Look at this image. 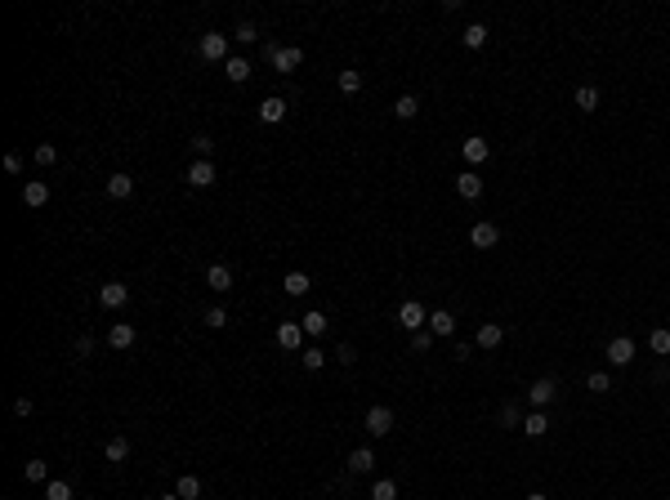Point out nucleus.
<instances>
[{"instance_id":"33","label":"nucleus","mask_w":670,"mask_h":500,"mask_svg":"<svg viewBox=\"0 0 670 500\" xmlns=\"http://www.w3.org/2000/svg\"><path fill=\"white\" fill-rule=\"evenodd\" d=\"M335 85H340L344 94H358V90H362V72H340Z\"/></svg>"},{"instance_id":"40","label":"nucleus","mask_w":670,"mask_h":500,"mask_svg":"<svg viewBox=\"0 0 670 500\" xmlns=\"http://www.w3.org/2000/svg\"><path fill=\"white\" fill-rule=\"evenodd\" d=\"M206 326H210V331H219V326H228V309H206Z\"/></svg>"},{"instance_id":"44","label":"nucleus","mask_w":670,"mask_h":500,"mask_svg":"<svg viewBox=\"0 0 670 500\" xmlns=\"http://www.w3.org/2000/svg\"><path fill=\"white\" fill-rule=\"evenodd\" d=\"M5 170H9V175H22V156L9 152V156H5Z\"/></svg>"},{"instance_id":"21","label":"nucleus","mask_w":670,"mask_h":500,"mask_svg":"<svg viewBox=\"0 0 670 500\" xmlns=\"http://www.w3.org/2000/svg\"><path fill=\"white\" fill-rule=\"evenodd\" d=\"M300 326H304V335H313V339H318V335H326V326H331V322H326V313L313 309V313H304V317H300Z\"/></svg>"},{"instance_id":"25","label":"nucleus","mask_w":670,"mask_h":500,"mask_svg":"<svg viewBox=\"0 0 670 500\" xmlns=\"http://www.w3.org/2000/svg\"><path fill=\"white\" fill-rule=\"evenodd\" d=\"M416 112H420V99H416V94H402V99L394 103V116H398V121H411Z\"/></svg>"},{"instance_id":"19","label":"nucleus","mask_w":670,"mask_h":500,"mask_svg":"<svg viewBox=\"0 0 670 500\" xmlns=\"http://www.w3.org/2000/svg\"><path fill=\"white\" fill-rule=\"evenodd\" d=\"M107 197H116V201L134 197V179L130 175H107Z\"/></svg>"},{"instance_id":"28","label":"nucleus","mask_w":670,"mask_h":500,"mask_svg":"<svg viewBox=\"0 0 670 500\" xmlns=\"http://www.w3.org/2000/svg\"><path fill=\"white\" fill-rule=\"evenodd\" d=\"M648 349L657 353V358H666V353H670V331H666V326H657V331L648 335Z\"/></svg>"},{"instance_id":"14","label":"nucleus","mask_w":670,"mask_h":500,"mask_svg":"<svg viewBox=\"0 0 670 500\" xmlns=\"http://www.w3.org/2000/svg\"><path fill=\"white\" fill-rule=\"evenodd\" d=\"M215 179H219V175H215L210 161H192V165H188V184H192V188H210Z\"/></svg>"},{"instance_id":"8","label":"nucleus","mask_w":670,"mask_h":500,"mask_svg":"<svg viewBox=\"0 0 670 500\" xmlns=\"http://www.w3.org/2000/svg\"><path fill=\"white\" fill-rule=\"evenodd\" d=\"M126 299H130V286L126 282H103L99 286V304H103V309H121Z\"/></svg>"},{"instance_id":"37","label":"nucleus","mask_w":670,"mask_h":500,"mask_svg":"<svg viewBox=\"0 0 670 500\" xmlns=\"http://www.w3.org/2000/svg\"><path fill=\"white\" fill-rule=\"evenodd\" d=\"M434 339H438L434 331H416V335H411V353H429V349H434Z\"/></svg>"},{"instance_id":"6","label":"nucleus","mask_w":670,"mask_h":500,"mask_svg":"<svg viewBox=\"0 0 670 500\" xmlns=\"http://www.w3.org/2000/svg\"><path fill=\"white\" fill-rule=\"evenodd\" d=\"M608 362H612V367H630V362H635V339L617 335L612 344H608Z\"/></svg>"},{"instance_id":"27","label":"nucleus","mask_w":670,"mask_h":500,"mask_svg":"<svg viewBox=\"0 0 670 500\" xmlns=\"http://www.w3.org/2000/svg\"><path fill=\"white\" fill-rule=\"evenodd\" d=\"M300 362H304V371H322V367H326V353H322L318 344H313V349H304V353H300Z\"/></svg>"},{"instance_id":"23","label":"nucleus","mask_w":670,"mask_h":500,"mask_svg":"<svg viewBox=\"0 0 670 500\" xmlns=\"http://www.w3.org/2000/svg\"><path fill=\"white\" fill-rule=\"evenodd\" d=\"M224 76L233 81V85H246V81H250V63H246V58H228V63H224Z\"/></svg>"},{"instance_id":"3","label":"nucleus","mask_w":670,"mask_h":500,"mask_svg":"<svg viewBox=\"0 0 670 500\" xmlns=\"http://www.w3.org/2000/svg\"><path fill=\"white\" fill-rule=\"evenodd\" d=\"M398 322L407 326L411 335H416V331H424V326H429V313H424L416 299H407V304H402V309H398Z\"/></svg>"},{"instance_id":"41","label":"nucleus","mask_w":670,"mask_h":500,"mask_svg":"<svg viewBox=\"0 0 670 500\" xmlns=\"http://www.w3.org/2000/svg\"><path fill=\"white\" fill-rule=\"evenodd\" d=\"M45 500H72V487L67 482H50L45 487Z\"/></svg>"},{"instance_id":"26","label":"nucleus","mask_w":670,"mask_h":500,"mask_svg":"<svg viewBox=\"0 0 670 500\" xmlns=\"http://www.w3.org/2000/svg\"><path fill=\"white\" fill-rule=\"evenodd\" d=\"M103 456H107V465H121V460L130 456V442H126V438H112V442L103 447Z\"/></svg>"},{"instance_id":"34","label":"nucleus","mask_w":670,"mask_h":500,"mask_svg":"<svg viewBox=\"0 0 670 500\" xmlns=\"http://www.w3.org/2000/svg\"><path fill=\"white\" fill-rule=\"evenodd\" d=\"M22 473H27V482H45V478H50V465H45V460H27Z\"/></svg>"},{"instance_id":"5","label":"nucleus","mask_w":670,"mask_h":500,"mask_svg":"<svg viewBox=\"0 0 670 500\" xmlns=\"http://www.w3.org/2000/svg\"><path fill=\"white\" fill-rule=\"evenodd\" d=\"M528 402L532 407H550V402H558V384L550 380V375H541V380L528 388Z\"/></svg>"},{"instance_id":"29","label":"nucleus","mask_w":670,"mask_h":500,"mask_svg":"<svg viewBox=\"0 0 670 500\" xmlns=\"http://www.w3.org/2000/svg\"><path fill=\"white\" fill-rule=\"evenodd\" d=\"M577 107H581V112H594V107H599V90H594V85H581V90H577Z\"/></svg>"},{"instance_id":"13","label":"nucleus","mask_w":670,"mask_h":500,"mask_svg":"<svg viewBox=\"0 0 670 500\" xmlns=\"http://www.w3.org/2000/svg\"><path fill=\"white\" fill-rule=\"evenodd\" d=\"M206 286H210L215 295L233 290V273H228V264H210V268H206Z\"/></svg>"},{"instance_id":"22","label":"nucleus","mask_w":670,"mask_h":500,"mask_svg":"<svg viewBox=\"0 0 670 500\" xmlns=\"http://www.w3.org/2000/svg\"><path fill=\"white\" fill-rule=\"evenodd\" d=\"M371 465H375L371 447H358V451H349V473H371Z\"/></svg>"},{"instance_id":"16","label":"nucleus","mask_w":670,"mask_h":500,"mask_svg":"<svg viewBox=\"0 0 670 500\" xmlns=\"http://www.w3.org/2000/svg\"><path fill=\"white\" fill-rule=\"evenodd\" d=\"M474 339H478V349H501V344H505V326H496V322H483Z\"/></svg>"},{"instance_id":"42","label":"nucleus","mask_w":670,"mask_h":500,"mask_svg":"<svg viewBox=\"0 0 670 500\" xmlns=\"http://www.w3.org/2000/svg\"><path fill=\"white\" fill-rule=\"evenodd\" d=\"M335 362H344V367H353V362H358V349H353L349 339H344V344L335 349Z\"/></svg>"},{"instance_id":"9","label":"nucleus","mask_w":670,"mask_h":500,"mask_svg":"<svg viewBox=\"0 0 670 500\" xmlns=\"http://www.w3.org/2000/svg\"><path fill=\"white\" fill-rule=\"evenodd\" d=\"M469 241H474L478 250H492L496 241H501V228H496V224H487V219H483V224H474V228H469Z\"/></svg>"},{"instance_id":"38","label":"nucleus","mask_w":670,"mask_h":500,"mask_svg":"<svg viewBox=\"0 0 670 500\" xmlns=\"http://www.w3.org/2000/svg\"><path fill=\"white\" fill-rule=\"evenodd\" d=\"M32 156H36V165H54V161H58V148H54V143H41Z\"/></svg>"},{"instance_id":"31","label":"nucleus","mask_w":670,"mask_h":500,"mask_svg":"<svg viewBox=\"0 0 670 500\" xmlns=\"http://www.w3.org/2000/svg\"><path fill=\"white\" fill-rule=\"evenodd\" d=\"M465 45H469V50H483V45H487V27H483V22H469V27H465Z\"/></svg>"},{"instance_id":"15","label":"nucleus","mask_w":670,"mask_h":500,"mask_svg":"<svg viewBox=\"0 0 670 500\" xmlns=\"http://www.w3.org/2000/svg\"><path fill=\"white\" fill-rule=\"evenodd\" d=\"M429 331L438 335V339H447V335H456V317L447 313V309H434L429 313Z\"/></svg>"},{"instance_id":"17","label":"nucleus","mask_w":670,"mask_h":500,"mask_svg":"<svg viewBox=\"0 0 670 500\" xmlns=\"http://www.w3.org/2000/svg\"><path fill=\"white\" fill-rule=\"evenodd\" d=\"M260 121H264V126L286 121V99H277V94H273V99H264V103H260Z\"/></svg>"},{"instance_id":"18","label":"nucleus","mask_w":670,"mask_h":500,"mask_svg":"<svg viewBox=\"0 0 670 500\" xmlns=\"http://www.w3.org/2000/svg\"><path fill=\"white\" fill-rule=\"evenodd\" d=\"M523 433H528V438H545V433H550V416H545V411H528V416H523Z\"/></svg>"},{"instance_id":"4","label":"nucleus","mask_w":670,"mask_h":500,"mask_svg":"<svg viewBox=\"0 0 670 500\" xmlns=\"http://www.w3.org/2000/svg\"><path fill=\"white\" fill-rule=\"evenodd\" d=\"M367 433L371 438H389V433H394V411H389V407H371L367 411Z\"/></svg>"},{"instance_id":"7","label":"nucleus","mask_w":670,"mask_h":500,"mask_svg":"<svg viewBox=\"0 0 670 500\" xmlns=\"http://www.w3.org/2000/svg\"><path fill=\"white\" fill-rule=\"evenodd\" d=\"M45 201H50V184H41V179H27V184H22V205H27V210H41Z\"/></svg>"},{"instance_id":"46","label":"nucleus","mask_w":670,"mask_h":500,"mask_svg":"<svg viewBox=\"0 0 670 500\" xmlns=\"http://www.w3.org/2000/svg\"><path fill=\"white\" fill-rule=\"evenodd\" d=\"M161 500H179V492H166V496H161Z\"/></svg>"},{"instance_id":"24","label":"nucleus","mask_w":670,"mask_h":500,"mask_svg":"<svg viewBox=\"0 0 670 500\" xmlns=\"http://www.w3.org/2000/svg\"><path fill=\"white\" fill-rule=\"evenodd\" d=\"M309 286H313L309 273H300V268H295V273H286V282H282V290H286V295H295V299L309 295Z\"/></svg>"},{"instance_id":"36","label":"nucleus","mask_w":670,"mask_h":500,"mask_svg":"<svg viewBox=\"0 0 670 500\" xmlns=\"http://www.w3.org/2000/svg\"><path fill=\"white\" fill-rule=\"evenodd\" d=\"M501 424H505V429H523V416H518L514 402H505V407H501Z\"/></svg>"},{"instance_id":"35","label":"nucleus","mask_w":670,"mask_h":500,"mask_svg":"<svg viewBox=\"0 0 670 500\" xmlns=\"http://www.w3.org/2000/svg\"><path fill=\"white\" fill-rule=\"evenodd\" d=\"M192 152H197V161H210L215 139H210V134H197V139H192Z\"/></svg>"},{"instance_id":"12","label":"nucleus","mask_w":670,"mask_h":500,"mask_svg":"<svg viewBox=\"0 0 670 500\" xmlns=\"http://www.w3.org/2000/svg\"><path fill=\"white\" fill-rule=\"evenodd\" d=\"M277 344H282L286 353H300V344H304V326H300V322H282V326H277Z\"/></svg>"},{"instance_id":"30","label":"nucleus","mask_w":670,"mask_h":500,"mask_svg":"<svg viewBox=\"0 0 670 500\" xmlns=\"http://www.w3.org/2000/svg\"><path fill=\"white\" fill-rule=\"evenodd\" d=\"M175 492H179V500H197V496H201V482L192 478V473H184V478H179V487H175Z\"/></svg>"},{"instance_id":"1","label":"nucleus","mask_w":670,"mask_h":500,"mask_svg":"<svg viewBox=\"0 0 670 500\" xmlns=\"http://www.w3.org/2000/svg\"><path fill=\"white\" fill-rule=\"evenodd\" d=\"M268 63L277 72H295L304 63V50H295V45H273V50H268Z\"/></svg>"},{"instance_id":"39","label":"nucleus","mask_w":670,"mask_h":500,"mask_svg":"<svg viewBox=\"0 0 670 500\" xmlns=\"http://www.w3.org/2000/svg\"><path fill=\"white\" fill-rule=\"evenodd\" d=\"M586 384H590V393H608V388H612V375H608V371H594Z\"/></svg>"},{"instance_id":"43","label":"nucleus","mask_w":670,"mask_h":500,"mask_svg":"<svg viewBox=\"0 0 670 500\" xmlns=\"http://www.w3.org/2000/svg\"><path fill=\"white\" fill-rule=\"evenodd\" d=\"M237 41H241V45L260 41V32H255V22H241V27H237Z\"/></svg>"},{"instance_id":"2","label":"nucleus","mask_w":670,"mask_h":500,"mask_svg":"<svg viewBox=\"0 0 670 500\" xmlns=\"http://www.w3.org/2000/svg\"><path fill=\"white\" fill-rule=\"evenodd\" d=\"M201 58H206V63H228V36L206 32L201 36Z\"/></svg>"},{"instance_id":"10","label":"nucleus","mask_w":670,"mask_h":500,"mask_svg":"<svg viewBox=\"0 0 670 500\" xmlns=\"http://www.w3.org/2000/svg\"><path fill=\"white\" fill-rule=\"evenodd\" d=\"M460 152H465V161H469V165H483L487 156H492V143H487L483 134H474V139L460 143Z\"/></svg>"},{"instance_id":"45","label":"nucleus","mask_w":670,"mask_h":500,"mask_svg":"<svg viewBox=\"0 0 670 500\" xmlns=\"http://www.w3.org/2000/svg\"><path fill=\"white\" fill-rule=\"evenodd\" d=\"M528 500H550V496H541V492H532V496H528Z\"/></svg>"},{"instance_id":"11","label":"nucleus","mask_w":670,"mask_h":500,"mask_svg":"<svg viewBox=\"0 0 670 500\" xmlns=\"http://www.w3.org/2000/svg\"><path fill=\"white\" fill-rule=\"evenodd\" d=\"M456 197H460V201H478V197H483V179L474 175V170L456 175Z\"/></svg>"},{"instance_id":"20","label":"nucleus","mask_w":670,"mask_h":500,"mask_svg":"<svg viewBox=\"0 0 670 500\" xmlns=\"http://www.w3.org/2000/svg\"><path fill=\"white\" fill-rule=\"evenodd\" d=\"M107 344H112V349H134V326L130 322H116L112 331H107Z\"/></svg>"},{"instance_id":"32","label":"nucleus","mask_w":670,"mask_h":500,"mask_svg":"<svg viewBox=\"0 0 670 500\" xmlns=\"http://www.w3.org/2000/svg\"><path fill=\"white\" fill-rule=\"evenodd\" d=\"M371 500H398V482L394 478H380L371 487Z\"/></svg>"}]
</instances>
